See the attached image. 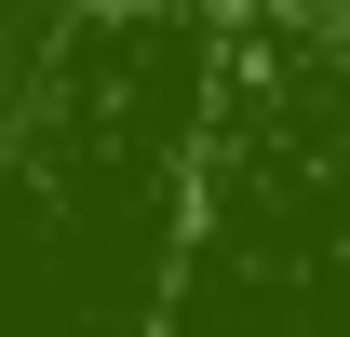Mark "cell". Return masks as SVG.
I'll use <instances>...</instances> for the list:
<instances>
[{"label": "cell", "instance_id": "obj_1", "mask_svg": "<svg viewBox=\"0 0 350 337\" xmlns=\"http://www.w3.org/2000/svg\"><path fill=\"white\" fill-rule=\"evenodd\" d=\"M216 27L0 0V337H175Z\"/></svg>", "mask_w": 350, "mask_h": 337}]
</instances>
